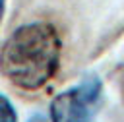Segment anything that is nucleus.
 I'll list each match as a JSON object with an SVG mask.
<instances>
[{"label":"nucleus","mask_w":124,"mask_h":122,"mask_svg":"<svg viewBox=\"0 0 124 122\" xmlns=\"http://www.w3.org/2000/svg\"><path fill=\"white\" fill-rule=\"evenodd\" d=\"M4 12H6V0H0V23H2V17H4Z\"/></svg>","instance_id":"5"},{"label":"nucleus","mask_w":124,"mask_h":122,"mask_svg":"<svg viewBox=\"0 0 124 122\" xmlns=\"http://www.w3.org/2000/svg\"><path fill=\"white\" fill-rule=\"evenodd\" d=\"M60 39L45 21L19 25L0 48V72L21 89L43 87L58 70Z\"/></svg>","instance_id":"1"},{"label":"nucleus","mask_w":124,"mask_h":122,"mask_svg":"<svg viewBox=\"0 0 124 122\" xmlns=\"http://www.w3.org/2000/svg\"><path fill=\"white\" fill-rule=\"evenodd\" d=\"M0 122H17V114L14 105L0 93Z\"/></svg>","instance_id":"3"},{"label":"nucleus","mask_w":124,"mask_h":122,"mask_svg":"<svg viewBox=\"0 0 124 122\" xmlns=\"http://www.w3.org/2000/svg\"><path fill=\"white\" fill-rule=\"evenodd\" d=\"M103 101V83L95 74L81 77V81L62 93L50 103L52 122H91Z\"/></svg>","instance_id":"2"},{"label":"nucleus","mask_w":124,"mask_h":122,"mask_svg":"<svg viewBox=\"0 0 124 122\" xmlns=\"http://www.w3.org/2000/svg\"><path fill=\"white\" fill-rule=\"evenodd\" d=\"M27 122H52V120H50L46 114H41V112H37V114H33V116H31Z\"/></svg>","instance_id":"4"}]
</instances>
